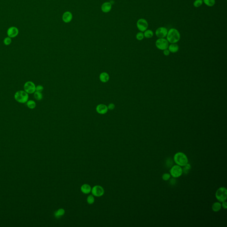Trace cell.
<instances>
[{
  "label": "cell",
  "mask_w": 227,
  "mask_h": 227,
  "mask_svg": "<svg viewBox=\"0 0 227 227\" xmlns=\"http://www.w3.org/2000/svg\"><path fill=\"white\" fill-rule=\"evenodd\" d=\"M167 40L169 43H176L180 39V33L177 29L172 28L168 31L167 36Z\"/></svg>",
  "instance_id": "cell-1"
},
{
  "label": "cell",
  "mask_w": 227,
  "mask_h": 227,
  "mask_svg": "<svg viewBox=\"0 0 227 227\" xmlns=\"http://www.w3.org/2000/svg\"><path fill=\"white\" fill-rule=\"evenodd\" d=\"M173 160L175 163L180 167H184L189 161L187 156L182 152L177 153L174 156Z\"/></svg>",
  "instance_id": "cell-2"
},
{
  "label": "cell",
  "mask_w": 227,
  "mask_h": 227,
  "mask_svg": "<svg viewBox=\"0 0 227 227\" xmlns=\"http://www.w3.org/2000/svg\"><path fill=\"white\" fill-rule=\"evenodd\" d=\"M28 94L24 90H19L14 95V99L15 100L20 103H25L28 100Z\"/></svg>",
  "instance_id": "cell-3"
},
{
  "label": "cell",
  "mask_w": 227,
  "mask_h": 227,
  "mask_svg": "<svg viewBox=\"0 0 227 227\" xmlns=\"http://www.w3.org/2000/svg\"><path fill=\"white\" fill-rule=\"evenodd\" d=\"M215 196L220 202L226 201L227 198V190L225 187H221L217 190Z\"/></svg>",
  "instance_id": "cell-4"
},
{
  "label": "cell",
  "mask_w": 227,
  "mask_h": 227,
  "mask_svg": "<svg viewBox=\"0 0 227 227\" xmlns=\"http://www.w3.org/2000/svg\"><path fill=\"white\" fill-rule=\"evenodd\" d=\"M182 168L178 165H174L171 168L170 174L173 177L178 178L182 175Z\"/></svg>",
  "instance_id": "cell-5"
},
{
  "label": "cell",
  "mask_w": 227,
  "mask_h": 227,
  "mask_svg": "<svg viewBox=\"0 0 227 227\" xmlns=\"http://www.w3.org/2000/svg\"><path fill=\"white\" fill-rule=\"evenodd\" d=\"M156 47L161 50H164L168 48L169 42L166 39L158 38L155 42Z\"/></svg>",
  "instance_id": "cell-6"
},
{
  "label": "cell",
  "mask_w": 227,
  "mask_h": 227,
  "mask_svg": "<svg viewBox=\"0 0 227 227\" xmlns=\"http://www.w3.org/2000/svg\"><path fill=\"white\" fill-rule=\"evenodd\" d=\"M36 85L33 82H26L24 85V89L28 94H33L36 92Z\"/></svg>",
  "instance_id": "cell-7"
},
{
  "label": "cell",
  "mask_w": 227,
  "mask_h": 227,
  "mask_svg": "<svg viewBox=\"0 0 227 227\" xmlns=\"http://www.w3.org/2000/svg\"><path fill=\"white\" fill-rule=\"evenodd\" d=\"M148 26V23L146 19L141 18L137 21V28L141 32H144L147 29Z\"/></svg>",
  "instance_id": "cell-8"
},
{
  "label": "cell",
  "mask_w": 227,
  "mask_h": 227,
  "mask_svg": "<svg viewBox=\"0 0 227 227\" xmlns=\"http://www.w3.org/2000/svg\"><path fill=\"white\" fill-rule=\"evenodd\" d=\"M168 30L164 27L158 28L155 32L156 36L159 38H164L167 37Z\"/></svg>",
  "instance_id": "cell-9"
},
{
  "label": "cell",
  "mask_w": 227,
  "mask_h": 227,
  "mask_svg": "<svg viewBox=\"0 0 227 227\" xmlns=\"http://www.w3.org/2000/svg\"><path fill=\"white\" fill-rule=\"evenodd\" d=\"M92 192L94 196L99 197L104 194V191L102 187L101 186H95L92 189Z\"/></svg>",
  "instance_id": "cell-10"
},
{
  "label": "cell",
  "mask_w": 227,
  "mask_h": 227,
  "mask_svg": "<svg viewBox=\"0 0 227 227\" xmlns=\"http://www.w3.org/2000/svg\"><path fill=\"white\" fill-rule=\"evenodd\" d=\"M7 35L10 38H14L17 37L19 34V30L18 28L14 26L11 27L7 30Z\"/></svg>",
  "instance_id": "cell-11"
},
{
  "label": "cell",
  "mask_w": 227,
  "mask_h": 227,
  "mask_svg": "<svg viewBox=\"0 0 227 227\" xmlns=\"http://www.w3.org/2000/svg\"><path fill=\"white\" fill-rule=\"evenodd\" d=\"M96 111L99 114H105L108 111V107L104 104H99L96 108Z\"/></svg>",
  "instance_id": "cell-12"
},
{
  "label": "cell",
  "mask_w": 227,
  "mask_h": 227,
  "mask_svg": "<svg viewBox=\"0 0 227 227\" xmlns=\"http://www.w3.org/2000/svg\"><path fill=\"white\" fill-rule=\"evenodd\" d=\"M111 4L109 2H106L102 4L101 6V9L104 12H109L112 8Z\"/></svg>",
  "instance_id": "cell-13"
},
{
  "label": "cell",
  "mask_w": 227,
  "mask_h": 227,
  "mask_svg": "<svg viewBox=\"0 0 227 227\" xmlns=\"http://www.w3.org/2000/svg\"><path fill=\"white\" fill-rule=\"evenodd\" d=\"M62 19L64 22H70L72 19V15L71 14V12L67 11L64 12L63 14Z\"/></svg>",
  "instance_id": "cell-14"
},
{
  "label": "cell",
  "mask_w": 227,
  "mask_h": 227,
  "mask_svg": "<svg viewBox=\"0 0 227 227\" xmlns=\"http://www.w3.org/2000/svg\"><path fill=\"white\" fill-rule=\"evenodd\" d=\"M168 49L170 51V52L174 53L178 51L179 47L178 45L176 43H171L170 45H169Z\"/></svg>",
  "instance_id": "cell-15"
},
{
  "label": "cell",
  "mask_w": 227,
  "mask_h": 227,
  "mask_svg": "<svg viewBox=\"0 0 227 227\" xmlns=\"http://www.w3.org/2000/svg\"><path fill=\"white\" fill-rule=\"evenodd\" d=\"M81 190L83 193L88 194L91 192L92 188L89 185L84 184L81 187Z\"/></svg>",
  "instance_id": "cell-16"
},
{
  "label": "cell",
  "mask_w": 227,
  "mask_h": 227,
  "mask_svg": "<svg viewBox=\"0 0 227 227\" xmlns=\"http://www.w3.org/2000/svg\"><path fill=\"white\" fill-rule=\"evenodd\" d=\"M99 79L102 83H106L109 80V75L106 72H102L99 75Z\"/></svg>",
  "instance_id": "cell-17"
},
{
  "label": "cell",
  "mask_w": 227,
  "mask_h": 227,
  "mask_svg": "<svg viewBox=\"0 0 227 227\" xmlns=\"http://www.w3.org/2000/svg\"><path fill=\"white\" fill-rule=\"evenodd\" d=\"M221 207H222L221 204L220 202H216L215 203H213L211 207V208L213 211L217 212L221 209Z\"/></svg>",
  "instance_id": "cell-18"
},
{
  "label": "cell",
  "mask_w": 227,
  "mask_h": 227,
  "mask_svg": "<svg viewBox=\"0 0 227 227\" xmlns=\"http://www.w3.org/2000/svg\"><path fill=\"white\" fill-rule=\"evenodd\" d=\"M65 213V210L63 208H60L55 211L54 213V216L56 218H59L63 216Z\"/></svg>",
  "instance_id": "cell-19"
},
{
  "label": "cell",
  "mask_w": 227,
  "mask_h": 227,
  "mask_svg": "<svg viewBox=\"0 0 227 227\" xmlns=\"http://www.w3.org/2000/svg\"><path fill=\"white\" fill-rule=\"evenodd\" d=\"M26 105L28 108L30 109H34L36 107V103L34 101L32 100H28L26 102Z\"/></svg>",
  "instance_id": "cell-20"
},
{
  "label": "cell",
  "mask_w": 227,
  "mask_h": 227,
  "mask_svg": "<svg viewBox=\"0 0 227 227\" xmlns=\"http://www.w3.org/2000/svg\"><path fill=\"white\" fill-rule=\"evenodd\" d=\"M144 36L146 38H151L154 36V33L151 30L147 29L144 32Z\"/></svg>",
  "instance_id": "cell-21"
},
{
  "label": "cell",
  "mask_w": 227,
  "mask_h": 227,
  "mask_svg": "<svg viewBox=\"0 0 227 227\" xmlns=\"http://www.w3.org/2000/svg\"><path fill=\"white\" fill-rule=\"evenodd\" d=\"M203 2L205 5H206L208 7L213 6L216 3L215 0H203Z\"/></svg>",
  "instance_id": "cell-22"
},
{
  "label": "cell",
  "mask_w": 227,
  "mask_h": 227,
  "mask_svg": "<svg viewBox=\"0 0 227 227\" xmlns=\"http://www.w3.org/2000/svg\"><path fill=\"white\" fill-rule=\"evenodd\" d=\"M34 97L37 100H41L42 99H43V95L42 94L41 92H38L36 91L34 93Z\"/></svg>",
  "instance_id": "cell-23"
},
{
  "label": "cell",
  "mask_w": 227,
  "mask_h": 227,
  "mask_svg": "<svg viewBox=\"0 0 227 227\" xmlns=\"http://www.w3.org/2000/svg\"><path fill=\"white\" fill-rule=\"evenodd\" d=\"M173 160L172 159V158H168L165 161V165L168 168H170L173 165Z\"/></svg>",
  "instance_id": "cell-24"
},
{
  "label": "cell",
  "mask_w": 227,
  "mask_h": 227,
  "mask_svg": "<svg viewBox=\"0 0 227 227\" xmlns=\"http://www.w3.org/2000/svg\"><path fill=\"white\" fill-rule=\"evenodd\" d=\"M184 167V168L182 169L183 173H184L185 174H187L188 173V172H189V171L190 170L191 168V165L188 163Z\"/></svg>",
  "instance_id": "cell-25"
},
{
  "label": "cell",
  "mask_w": 227,
  "mask_h": 227,
  "mask_svg": "<svg viewBox=\"0 0 227 227\" xmlns=\"http://www.w3.org/2000/svg\"><path fill=\"white\" fill-rule=\"evenodd\" d=\"M203 0H195L193 3V6L195 8H198L203 4Z\"/></svg>",
  "instance_id": "cell-26"
},
{
  "label": "cell",
  "mask_w": 227,
  "mask_h": 227,
  "mask_svg": "<svg viewBox=\"0 0 227 227\" xmlns=\"http://www.w3.org/2000/svg\"><path fill=\"white\" fill-rule=\"evenodd\" d=\"M4 43L5 44V45L6 46H8L10 44L12 43V39L9 37H5L3 40Z\"/></svg>",
  "instance_id": "cell-27"
},
{
  "label": "cell",
  "mask_w": 227,
  "mask_h": 227,
  "mask_svg": "<svg viewBox=\"0 0 227 227\" xmlns=\"http://www.w3.org/2000/svg\"><path fill=\"white\" fill-rule=\"evenodd\" d=\"M95 201V198H94V196L92 195H90L87 198V202L89 204H93Z\"/></svg>",
  "instance_id": "cell-28"
},
{
  "label": "cell",
  "mask_w": 227,
  "mask_h": 227,
  "mask_svg": "<svg viewBox=\"0 0 227 227\" xmlns=\"http://www.w3.org/2000/svg\"><path fill=\"white\" fill-rule=\"evenodd\" d=\"M136 38L138 40H142L144 38V33L142 32H139L136 36Z\"/></svg>",
  "instance_id": "cell-29"
},
{
  "label": "cell",
  "mask_w": 227,
  "mask_h": 227,
  "mask_svg": "<svg viewBox=\"0 0 227 227\" xmlns=\"http://www.w3.org/2000/svg\"><path fill=\"white\" fill-rule=\"evenodd\" d=\"M170 177H171V175L170 174L168 173H165L163 174V175L162 176V178L163 180H165V181L169 180L170 178Z\"/></svg>",
  "instance_id": "cell-30"
},
{
  "label": "cell",
  "mask_w": 227,
  "mask_h": 227,
  "mask_svg": "<svg viewBox=\"0 0 227 227\" xmlns=\"http://www.w3.org/2000/svg\"><path fill=\"white\" fill-rule=\"evenodd\" d=\"M43 90V87L42 85H38L36 87V91L38 92H41Z\"/></svg>",
  "instance_id": "cell-31"
},
{
  "label": "cell",
  "mask_w": 227,
  "mask_h": 227,
  "mask_svg": "<svg viewBox=\"0 0 227 227\" xmlns=\"http://www.w3.org/2000/svg\"><path fill=\"white\" fill-rule=\"evenodd\" d=\"M170 183L172 186L175 185L176 183V180L175 178L173 177V178L170 179Z\"/></svg>",
  "instance_id": "cell-32"
},
{
  "label": "cell",
  "mask_w": 227,
  "mask_h": 227,
  "mask_svg": "<svg viewBox=\"0 0 227 227\" xmlns=\"http://www.w3.org/2000/svg\"><path fill=\"white\" fill-rule=\"evenodd\" d=\"M108 109L110 110H112L114 109V108H115V105H114V104L111 103H110L108 105Z\"/></svg>",
  "instance_id": "cell-33"
},
{
  "label": "cell",
  "mask_w": 227,
  "mask_h": 227,
  "mask_svg": "<svg viewBox=\"0 0 227 227\" xmlns=\"http://www.w3.org/2000/svg\"><path fill=\"white\" fill-rule=\"evenodd\" d=\"M163 53L164 54V55L165 56H168L170 54V52L169 50V49H165L163 51Z\"/></svg>",
  "instance_id": "cell-34"
},
{
  "label": "cell",
  "mask_w": 227,
  "mask_h": 227,
  "mask_svg": "<svg viewBox=\"0 0 227 227\" xmlns=\"http://www.w3.org/2000/svg\"><path fill=\"white\" fill-rule=\"evenodd\" d=\"M221 206H222V207L224 208V209H226L227 208V202L226 201H224V202H222V204H221Z\"/></svg>",
  "instance_id": "cell-35"
}]
</instances>
